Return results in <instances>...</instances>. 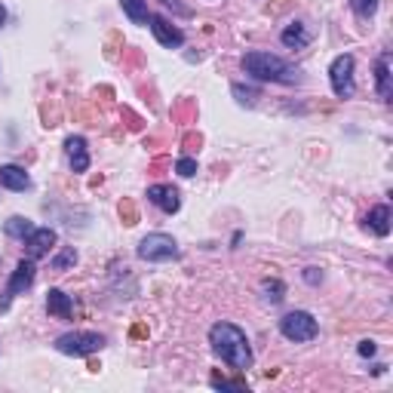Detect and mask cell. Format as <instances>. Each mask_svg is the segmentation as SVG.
Segmentation results:
<instances>
[{
    "label": "cell",
    "instance_id": "2e32d148",
    "mask_svg": "<svg viewBox=\"0 0 393 393\" xmlns=\"http://www.w3.org/2000/svg\"><path fill=\"white\" fill-rule=\"evenodd\" d=\"M4 231H6V237H13V240H28L31 231H34V224H31L28 219H22V215H13V219L4 224Z\"/></svg>",
    "mask_w": 393,
    "mask_h": 393
},
{
    "label": "cell",
    "instance_id": "52a82bcc",
    "mask_svg": "<svg viewBox=\"0 0 393 393\" xmlns=\"http://www.w3.org/2000/svg\"><path fill=\"white\" fill-rule=\"evenodd\" d=\"M329 80H332V93L338 98H350L356 93V83H354V56H335V62L329 65Z\"/></svg>",
    "mask_w": 393,
    "mask_h": 393
},
{
    "label": "cell",
    "instance_id": "cb8c5ba5",
    "mask_svg": "<svg viewBox=\"0 0 393 393\" xmlns=\"http://www.w3.org/2000/svg\"><path fill=\"white\" fill-rule=\"evenodd\" d=\"M215 390H249L246 381H228V378H212Z\"/></svg>",
    "mask_w": 393,
    "mask_h": 393
},
{
    "label": "cell",
    "instance_id": "7c38bea8",
    "mask_svg": "<svg viewBox=\"0 0 393 393\" xmlns=\"http://www.w3.org/2000/svg\"><path fill=\"white\" fill-rule=\"evenodd\" d=\"M0 185H4L6 191H28L31 188V175L22 169V166H0Z\"/></svg>",
    "mask_w": 393,
    "mask_h": 393
},
{
    "label": "cell",
    "instance_id": "30bf717a",
    "mask_svg": "<svg viewBox=\"0 0 393 393\" xmlns=\"http://www.w3.org/2000/svg\"><path fill=\"white\" fill-rule=\"evenodd\" d=\"M25 246H28V258H44V255H49V249L56 246V231L53 228H34L31 237L25 240Z\"/></svg>",
    "mask_w": 393,
    "mask_h": 393
},
{
    "label": "cell",
    "instance_id": "d4e9b609",
    "mask_svg": "<svg viewBox=\"0 0 393 393\" xmlns=\"http://www.w3.org/2000/svg\"><path fill=\"white\" fill-rule=\"evenodd\" d=\"M375 350H378V344H375V341H359L356 354L359 356H375Z\"/></svg>",
    "mask_w": 393,
    "mask_h": 393
},
{
    "label": "cell",
    "instance_id": "ffe728a7",
    "mask_svg": "<svg viewBox=\"0 0 393 393\" xmlns=\"http://www.w3.org/2000/svg\"><path fill=\"white\" fill-rule=\"evenodd\" d=\"M49 264H53V271H68V267H74V264H77V252H74V246L62 249V252H58Z\"/></svg>",
    "mask_w": 393,
    "mask_h": 393
},
{
    "label": "cell",
    "instance_id": "e0dca14e",
    "mask_svg": "<svg viewBox=\"0 0 393 393\" xmlns=\"http://www.w3.org/2000/svg\"><path fill=\"white\" fill-rule=\"evenodd\" d=\"M280 40H283L286 46H295V49H298V46H304L307 40H311V34L304 31V25H301V22H292L289 28L280 34Z\"/></svg>",
    "mask_w": 393,
    "mask_h": 393
},
{
    "label": "cell",
    "instance_id": "3957f363",
    "mask_svg": "<svg viewBox=\"0 0 393 393\" xmlns=\"http://www.w3.org/2000/svg\"><path fill=\"white\" fill-rule=\"evenodd\" d=\"M102 347H105V335H98V332H68V335L56 338V350L68 356H89Z\"/></svg>",
    "mask_w": 393,
    "mask_h": 393
},
{
    "label": "cell",
    "instance_id": "9a60e30c",
    "mask_svg": "<svg viewBox=\"0 0 393 393\" xmlns=\"http://www.w3.org/2000/svg\"><path fill=\"white\" fill-rule=\"evenodd\" d=\"M366 228H369L375 237H387L390 233V209L387 206H375L369 215H366Z\"/></svg>",
    "mask_w": 393,
    "mask_h": 393
},
{
    "label": "cell",
    "instance_id": "8992f818",
    "mask_svg": "<svg viewBox=\"0 0 393 393\" xmlns=\"http://www.w3.org/2000/svg\"><path fill=\"white\" fill-rule=\"evenodd\" d=\"M37 277V267H34V258H22L19 264H15V271H13V277L10 283H6V289H4V295H0V311H10V304H13V298L15 295H22L25 289L34 283Z\"/></svg>",
    "mask_w": 393,
    "mask_h": 393
},
{
    "label": "cell",
    "instance_id": "44dd1931",
    "mask_svg": "<svg viewBox=\"0 0 393 393\" xmlns=\"http://www.w3.org/2000/svg\"><path fill=\"white\" fill-rule=\"evenodd\" d=\"M350 6H354V13L359 19H369V15H375V10H378V0H350Z\"/></svg>",
    "mask_w": 393,
    "mask_h": 393
},
{
    "label": "cell",
    "instance_id": "5b68a950",
    "mask_svg": "<svg viewBox=\"0 0 393 393\" xmlns=\"http://www.w3.org/2000/svg\"><path fill=\"white\" fill-rule=\"evenodd\" d=\"M280 332H283V338H289V341H314L316 332H320V326H316L314 314L292 311L280 320Z\"/></svg>",
    "mask_w": 393,
    "mask_h": 393
},
{
    "label": "cell",
    "instance_id": "ac0fdd59",
    "mask_svg": "<svg viewBox=\"0 0 393 393\" xmlns=\"http://www.w3.org/2000/svg\"><path fill=\"white\" fill-rule=\"evenodd\" d=\"M120 6L136 25H148V0H120Z\"/></svg>",
    "mask_w": 393,
    "mask_h": 393
},
{
    "label": "cell",
    "instance_id": "603a6c76",
    "mask_svg": "<svg viewBox=\"0 0 393 393\" xmlns=\"http://www.w3.org/2000/svg\"><path fill=\"white\" fill-rule=\"evenodd\" d=\"M175 172L185 175V179H191V175H197V160H191V157H181V160L175 163Z\"/></svg>",
    "mask_w": 393,
    "mask_h": 393
},
{
    "label": "cell",
    "instance_id": "ba28073f",
    "mask_svg": "<svg viewBox=\"0 0 393 393\" xmlns=\"http://www.w3.org/2000/svg\"><path fill=\"white\" fill-rule=\"evenodd\" d=\"M148 25L150 31H154L157 44L166 46V49H179L185 44V34H181V28H175V25L166 19V15H148Z\"/></svg>",
    "mask_w": 393,
    "mask_h": 393
},
{
    "label": "cell",
    "instance_id": "7a4b0ae2",
    "mask_svg": "<svg viewBox=\"0 0 393 393\" xmlns=\"http://www.w3.org/2000/svg\"><path fill=\"white\" fill-rule=\"evenodd\" d=\"M243 68L255 80H271V83H295L298 80V71L289 62H283L280 56H271V53H246Z\"/></svg>",
    "mask_w": 393,
    "mask_h": 393
},
{
    "label": "cell",
    "instance_id": "8fae6325",
    "mask_svg": "<svg viewBox=\"0 0 393 393\" xmlns=\"http://www.w3.org/2000/svg\"><path fill=\"white\" fill-rule=\"evenodd\" d=\"M65 154H68L74 172H86L89 169V150H86V138L83 136H68L65 138Z\"/></svg>",
    "mask_w": 393,
    "mask_h": 393
},
{
    "label": "cell",
    "instance_id": "4316f807",
    "mask_svg": "<svg viewBox=\"0 0 393 393\" xmlns=\"http://www.w3.org/2000/svg\"><path fill=\"white\" fill-rule=\"evenodd\" d=\"M4 22H6V13H4V6H0V28H4Z\"/></svg>",
    "mask_w": 393,
    "mask_h": 393
},
{
    "label": "cell",
    "instance_id": "6da1fadb",
    "mask_svg": "<svg viewBox=\"0 0 393 393\" xmlns=\"http://www.w3.org/2000/svg\"><path fill=\"white\" fill-rule=\"evenodd\" d=\"M209 344L221 356V363H228L231 369L243 372L252 366V347H249V338L240 326L233 323H215L209 329Z\"/></svg>",
    "mask_w": 393,
    "mask_h": 393
},
{
    "label": "cell",
    "instance_id": "484cf974",
    "mask_svg": "<svg viewBox=\"0 0 393 393\" xmlns=\"http://www.w3.org/2000/svg\"><path fill=\"white\" fill-rule=\"evenodd\" d=\"M304 280H307V283H311V286H316V283H320V280H323V273H320V271H316V267H307V271H304Z\"/></svg>",
    "mask_w": 393,
    "mask_h": 393
},
{
    "label": "cell",
    "instance_id": "5bb4252c",
    "mask_svg": "<svg viewBox=\"0 0 393 393\" xmlns=\"http://www.w3.org/2000/svg\"><path fill=\"white\" fill-rule=\"evenodd\" d=\"M375 83H378V96L384 98V102H390L393 86H390V56L387 53L375 62Z\"/></svg>",
    "mask_w": 393,
    "mask_h": 393
},
{
    "label": "cell",
    "instance_id": "7402d4cb",
    "mask_svg": "<svg viewBox=\"0 0 393 393\" xmlns=\"http://www.w3.org/2000/svg\"><path fill=\"white\" fill-rule=\"evenodd\" d=\"M233 96H237L240 105H255L258 89H246V86H240V83H233Z\"/></svg>",
    "mask_w": 393,
    "mask_h": 393
},
{
    "label": "cell",
    "instance_id": "9c48e42d",
    "mask_svg": "<svg viewBox=\"0 0 393 393\" xmlns=\"http://www.w3.org/2000/svg\"><path fill=\"white\" fill-rule=\"evenodd\" d=\"M148 200L154 206H160L163 212H179V206H181V197H179V191H175L172 185H150L148 188Z\"/></svg>",
    "mask_w": 393,
    "mask_h": 393
},
{
    "label": "cell",
    "instance_id": "4fadbf2b",
    "mask_svg": "<svg viewBox=\"0 0 393 393\" xmlns=\"http://www.w3.org/2000/svg\"><path fill=\"white\" fill-rule=\"evenodd\" d=\"M46 311L58 316V320H71V298L62 289H49L46 292Z\"/></svg>",
    "mask_w": 393,
    "mask_h": 393
},
{
    "label": "cell",
    "instance_id": "277c9868",
    "mask_svg": "<svg viewBox=\"0 0 393 393\" xmlns=\"http://www.w3.org/2000/svg\"><path fill=\"white\" fill-rule=\"evenodd\" d=\"M138 258L141 262H172L179 258V243L169 233H148L138 243Z\"/></svg>",
    "mask_w": 393,
    "mask_h": 393
},
{
    "label": "cell",
    "instance_id": "d6986e66",
    "mask_svg": "<svg viewBox=\"0 0 393 393\" xmlns=\"http://www.w3.org/2000/svg\"><path fill=\"white\" fill-rule=\"evenodd\" d=\"M262 292H264V301H271V304H280L286 286H283V280H264L262 283Z\"/></svg>",
    "mask_w": 393,
    "mask_h": 393
}]
</instances>
